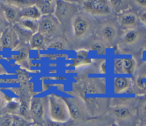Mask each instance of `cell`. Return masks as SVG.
Wrapping results in <instances>:
<instances>
[{
  "label": "cell",
  "instance_id": "cell-26",
  "mask_svg": "<svg viewBox=\"0 0 146 126\" xmlns=\"http://www.w3.org/2000/svg\"><path fill=\"white\" fill-rule=\"evenodd\" d=\"M136 85L140 91L146 92V72L140 74L136 80Z\"/></svg>",
  "mask_w": 146,
  "mask_h": 126
},
{
  "label": "cell",
  "instance_id": "cell-1",
  "mask_svg": "<svg viewBox=\"0 0 146 126\" xmlns=\"http://www.w3.org/2000/svg\"><path fill=\"white\" fill-rule=\"evenodd\" d=\"M49 113L52 121L67 122L70 118L68 109L63 98L54 94L49 96Z\"/></svg>",
  "mask_w": 146,
  "mask_h": 126
},
{
  "label": "cell",
  "instance_id": "cell-27",
  "mask_svg": "<svg viewBox=\"0 0 146 126\" xmlns=\"http://www.w3.org/2000/svg\"><path fill=\"white\" fill-rule=\"evenodd\" d=\"M12 115L5 113L0 114V126H12Z\"/></svg>",
  "mask_w": 146,
  "mask_h": 126
},
{
  "label": "cell",
  "instance_id": "cell-2",
  "mask_svg": "<svg viewBox=\"0 0 146 126\" xmlns=\"http://www.w3.org/2000/svg\"><path fill=\"white\" fill-rule=\"evenodd\" d=\"M82 7L88 13L98 16H106L111 13L109 1L107 0H86L82 2Z\"/></svg>",
  "mask_w": 146,
  "mask_h": 126
},
{
  "label": "cell",
  "instance_id": "cell-20",
  "mask_svg": "<svg viewBox=\"0 0 146 126\" xmlns=\"http://www.w3.org/2000/svg\"><path fill=\"white\" fill-rule=\"evenodd\" d=\"M139 39V33L136 29H132L128 30L125 33L123 37V41L125 44L131 45L135 44Z\"/></svg>",
  "mask_w": 146,
  "mask_h": 126
},
{
  "label": "cell",
  "instance_id": "cell-34",
  "mask_svg": "<svg viewBox=\"0 0 146 126\" xmlns=\"http://www.w3.org/2000/svg\"><path fill=\"white\" fill-rule=\"evenodd\" d=\"M2 107H3V99H2L1 94H0V110L2 108Z\"/></svg>",
  "mask_w": 146,
  "mask_h": 126
},
{
  "label": "cell",
  "instance_id": "cell-35",
  "mask_svg": "<svg viewBox=\"0 0 146 126\" xmlns=\"http://www.w3.org/2000/svg\"><path fill=\"white\" fill-rule=\"evenodd\" d=\"M143 113L146 115V102L144 103V105H143Z\"/></svg>",
  "mask_w": 146,
  "mask_h": 126
},
{
  "label": "cell",
  "instance_id": "cell-14",
  "mask_svg": "<svg viewBox=\"0 0 146 126\" xmlns=\"http://www.w3.org/2000/svg\"><path fill=\"white\" fill-rule=\"evenodd\" d=\"M112 114L117 120H124L132 116V111L130 107L125 105H118L112 108Z\"/></svg>",
  "mask_w": 146,
  "mask_h": 126
},
{
  "label": "cell",
  "instance_id": "cell-32",
  "mask_svg": "<svg viewBox=\"0 0 146 126\" xmlns=\"http://www.w3.org/2000/svg\"><path fill=\"white\" fill-rule=\"evenodd\" d=\"M139 19H140L141 23L146 27V11L140 14V15L139 16Z\"/></svg>",
  "mask_w": 146,
  "mask_h": 126
},
{
  "label": "cell",
  "instance_id": "cell-19",
  "mask_svg": "<svg viewBox=\"0 0 146 126\" xmlns=\"http://www.w3.org/2000/svg\"><path fill=\"white\" fill-rule=\"evenodd\" d=\"M137 66L136 61L133 58L126 57L123 58V74L132 75L135 72Z\"/></svg>",
  "mask_w": 146,
  "mask_h": 126
},
{
  "label": "cell",
  "instance_id": "cell-29",
  "mask_svg": "<svg viewBox=\"0 0 146 126\" xmlns=\"http://www.w3.org/2000/svg\"><path fill=\"white\" fill-rule=\"evenodd\" d=\"M47 126H72L73 123L71 121L67 122H57V121H52V120H47Z\"/></svg>",
  "mask_w": 146,
  "mask_h": 126
},
{
  "label": "cell",
  "instance_id": "cell-17",
  "mask_svg": "<svg viewBox=\"0 0 146 126\" xmlns=\"http://www.w3.org/2000/svg\"><path fill=\"white\" fill-rule=\"evenodd\" d=\"M18 25L24 29L29 31L32 34L37 32L39 29V21L30 19H21Z\"/></svg>",
  "mask_w": 146,
  "mask_h": 126
},
{
  "label": "cell",
  "instance_id": "cell-9",
  "mask_svg": "<svg viewBox=\"0 0 146 126\" xmlns=\"http://www.w3.org/2000/svg\"><path fill=\"white\" fill-rule=\"evenodd\" d=\"M117 28L114 24L105 23L100 27V34L101 37L108 43H112L117 37Z\"/></svg>",
  "mask_w": 146,
  "mask_h": 126
},
{
  "label": "cell",
  "instance_id": "cell-28",
  "mask_svg": "<svg viewBox=\"0 0 146 126\" xmlns=\"http://www.w3.org/2000/svg\"><path fill=\"white\" fill-rule=\"evenodd\" d=\"M123 58H115L114 60V71L115 74H123Z\"/></svg>",
  "mask_w": 146,
  "mask_h": 126
},
{
  "label": "cell",
  "instance_id": "cell-33",
  "mask_svg": "<svg viewBox=\"0 0 146 126\" xmlns=\"http://www.w3.org/2000/svg\"><path fill=\"white\" fill-rule=\"evenodd\" d=\"M135 2L140 7L146 8V0H136Z\"/></svg>",
  "mask_w": 146,
  "mask_h": 126
},
{
  "label": "cell",
  "instance_id": "cell-18",
  "mask_svg": "<svg viewBox=\"0 0 146 126\" xmlns=\"http://www.w3.org/2000/svg\"><path fill=\"white\" fill-rule=\"evenodd\" d=\"M110 6L111 7V9H113L117 13H120L123 11H125L128 9L130 2L128 1L125 0H111L109 1Z\"/></svg>",
  "mask_w": 146,
  "mask_h": 126
},
{
  "label": "cell",
  "instance_id": "cell-5",
  "mask_svg": "<svg viewBox=\"0 0 146 126\" xmlns=\"http://www.w3.org/2000/svg\"><path fill=\"white\" fill-rule=\"evenodd\" d=\"M19 37L13 27L8 26L1 34L0 45L2 48L14 50L19 44Z\"/></svg>",
  "mask_w": 146,
  "mask_h": 126
},
{
  "label": "cell",
  "instance_id": "cell-13",
  "mask_svg": "<svg viewBox=\"0 0 146 126\" xmlns=\"http://www.w3.org/2000/svg\"><path fill=\"white\" fill-rule=\"evenodd\" d=\"M131 82L129 78L116 77L113 81V91L115 94H121L130 88Z\"/></svg>",
  "mask_w": 146,
  "mask_h": 126
},
{
  "label": "cell",
  "instance_id": "cell-23",
  "mask_svg": "<svg viewBox=\"0 0 146 126\" xmlns=\"http://www.w3.org/2000/svg\"><path fill=\"white\" fill-rule=\"evenodd\" d=\"M90 50L95 52L96 54L99 55H103L106 54V47L105 44L100 41H95L92 43L90 47Z\"/></svg>",
  "mask_w": 146,
  "mask_h": 126
},
{
  "label": "cell",
  "instance_id": "cell-25",
  "mask_svg": "<svg viewBox=\"0 0 146 126\" xmlns=\"http://www.w3.org/2000/svg\"><path fill=\"white\" fill-rule=\"evenodd\" d=\"M30 123H29V120H26L24 117H21L19 115L15 114L12 115V126H29Z\"/></svg>",
  "mask_w": 146,
  "mask_h": 126
},
{
  "label": "cell",
  "instance_id": "cell-36",
  "mask_svg": "<svg viewBox=\"0 0 146 126\" xmlns=\"http://www.w3.org/2000/svg\"><path fill=\"white\" fill-rule=\"evenodd\" d=\"M0 48H1V45H0Z\"/></svg>",
  "mask_w": 146,
  "mask_h": 126
},
{
  "label": "cell",
  "instance_id": "cell-24",
  "mask_svg": "<svg viewBox=\"0 0 146 126\" xmlns=\"http://www.w3.org/2000/svg\"><path fill=\"white\" fill-rule=\"evenodd\" d=\"M67 44L65 40L62 38H57L53 40L50 44L49 47L51 49H55L58 50H64L67 49Z\"/></svg>",
  "mask_w": 146,
  "mask_h": 126
},
{
  "label": "cell",
  "instance_id": "cell-16",
  "mask_svg": "<svg viewBox=\"0 0 146 126\" xmlns=\"http://www.w3.org/2000/svg\"><path fill=\"white\" fill-rule=\"evenodd\" d=\"M29 44L32 50H39L42 48L45 44V36L39 32L35 33L32 34L29 40Z\"/></svg>",
  "mask_w": 146,
  "mask_h": 126
},
{
  "label": "cell",
  "instance_id": "cell-10",
  "mask_svg": "<svg viewBox=\"0 0 146 126\" xmlns=\"http://www.w3.org/2000/svg\"><path fill=\"white\" fill-rule=\"evenodd\" d=\"M2 13H3L7 22L10 24L18 23L21 19V9L12 6V5H5L3 7V12Z\"/></svg>",
  "mask_w": 146,
  "mask_h": 126
},
{
  "label": "cell",
  "instance_id": "cell-3",
  "mask_svg": "<svg viewBox=\"0 0 146 126\" xmlns=\"http://www.w3.org/2000/svg\"><path fill=\"white\" fill-rule=\"evenodd\" d=\"M77 8L74 5L66 1H56V7L54 11V17L59 22H67L69 18L74 16Z\"/></svg>",
  "mask_w": 146,
  "mask_h": 126
},
{
  "label": "cell",
  "instance_id": "cell-7",
  "mask_svg": "<svg viewBox=\"0 0 146 126\" xmlns=\"http://www.w3.org/2000/svg\"><path fill=\"white\" fill-rule=\"evenodd\" d=\"M29 113L31 119L37 123H42L44 120L45 114V105L43 98L39 97H34L29 105Z\"/></svg>",
  "mask_w": 146,
  "mask_h": 126
},
{
  "label": "cell",
  "instance_id": "cell-30",
  "mask_svg": "<svg viewBox=\"0 0 146 126\" xmlns=\"http://www.w3.org/2000/svg\"><path fill=\"white\" fill-rule=\"evenodd\" d=\"M7 27V21L5 19L3 13H1V12H0V32H2Z\"/></svg>",
  "mask_w": 146,
  "mask_h": 126
},
{
  "label": "cell",
  "instance_id": "cell-31",
  "mask_svg": "<svg viewBox=\"0 0 146 126\" xmlns=\"http://www.w3.org/2000/svg\"><path fill=\"white\" fill-rule=\"evenodd\" d=\"M100 71L102 74H107V71H108V65H107L106 60H103L102 62L100 63Z\"/></svg>",
  "mask_w": 146,
  "mask_h": 126
},
{
  "label": "cell",
  "instance_id": "cell-6",
  "mask_svg": "<svg viewBox=\"0 0 146 126\" xmlns=\"http://www.w3.org/2000/svg\"><path fill=\"white\" fill-rule=\"evenodd\" d=\"M58 20L52 15L43 16L39 20L38 32L44 36H52L58 30Z\"/></svg>",
  "mask_w": 146,
  "mask_h": 126
},
{
  "label": "cell",
  "instance_id": "cell-22",
  "mask_svg": "<svg viewBox=\"0 0 146 126\" xmlns=\"http://www.w3.org/2000/svg\"><path fill=\"white\" fill-rule=\"evenodd\" d=\"M14 29H15V31L17 33V35L19 37V39L21 40H24L25 42H29L31 37L32 36V33L29 31L27 30V29H24L22 27L19 26V25H16L15 27H13Z\"/></svg>",
  "mask_w": 146,
  "mask_h": 126
},
{
  "label": "cell",
  "instance_id": "cell-11",
  "mask_svg": "<svg viewBox=\"0 0 146 126\" xmlns=\"http://www.w3.org/2000/svg\"><path fill=\"white\" fill-rule=\"evenodd\" d=\"M35 5L40 10L42 16H49L54 13L56 1L53 0H39L36 1Z\"/></svg>",
  "mask_w": 146,
  "mask_h": 126
},
{
  "label": "cell",
  "instance_id": "cell-8",
  "mask_svg": "<svg viewBox=\"0 0 146 126\" xmlns=\"http://www.w3.org/2000/svg\"><path fill=\"white\" fill-rule=\"evenodd\" d=\"M67 109L70 118L74 120H78L83 116L82 106L76 99L72 97H64L63 98Z\"/></svg>",
  "mask_w": 146,
  "mask_h": 126
},
{
  "label": "cell",
  "instance_id": "cell-15",
  "mask_svg": "<svg viewBox=\"0 0 146 126\" xmlns=\"http://www.w3.org/2000/svg\"><path fill=\"white\" fill-rule=\"evenodd\" d=\"M42 15L36 5L21 9V19H30L39 21L42 18Z\"/></svg>",
  "mask_w": 146,
  "mask_h": 126
},
{
  "label": "cell",
  "instance_id": "cell-4",
  "mask_svg": "<svg viewBox=\"0 0 146 126\" xmlns=\"http://www.w3.org/2000/svg\"><path fill=\"white\" fill-rule=\"evenodd\" d=\"M90 22L89 19L82 15H78L72 19V29L77 38L86 37L90 30Z\"/></svg>",
  "mask_w": 146,
  "mask_h": 126
},
{
  "label": "cell",
  "instance_id": "cell-12",
  "mask_svg": "<svg viewBox=\"0 0 146 126\" xmlns=\"http://www.w3.org/2000/svg\"><path fill=\"white\" fill-rule=\"evenodd\" d=\"M119 22L123 27L132 29L137 25V17L133 12H125L120 16Z\"/></svg>",
  "mask_w": 146,
  "mask_h": 126
},
{
  "label": "cell",
  "instance_id": "cell-21",
  "mask_svg": "<svg viewBox=\"0 0 146 126\" xmlns=\"http://www.w3.org/2000/svg\"><path fill=\"white\" fill-rule=\"evenodd\" d=\"M6 3H7V5L15 7L19 9H22L35 5L36 1H33V0H12V1H7Z\"/></svg>",
  "mask_w": 146,
  "mask_h": 126
}]
</instances>
